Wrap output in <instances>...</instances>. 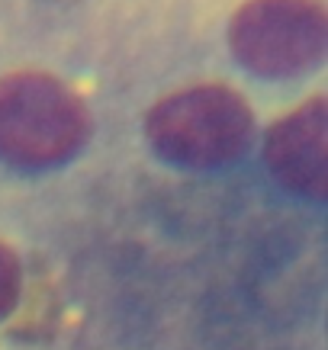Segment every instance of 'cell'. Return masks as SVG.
<instances>
[{
	"instance_id": "3",
	"label": "cell",
	"mask_w": 328,
	"mask_h": 350,
	"mask_svg": "<svg viewBox=\"0 0 328 350\" xmlns=\"http://www.w3.org/2000/svg\"><path fill=\"white\" fill-rule=\"evenodd\" d=\"M328 20L318 0H248L229 23V49L267 81H293L322 64Z\"/></svg>"
},
{
	"instance_id": "1",
	"label": "cell",
	"mask_w": 328,
	"mask_h": 350,
	"mask_svg": "<svg viewBox=\"0 0 328 350\" xmlns=\"http://www.w3.org/2000/svg\"><path fill=\"white\" fill-rule=\"evenodd\" d=\"M145 138L180 167H223L248 151L254 113L242 94L223 84H193L161 96L145 116Z\"/></svg>"
},
{
	"instance_id": "5",
	"label": "cell",
	"mask_w": 328,
	"mask_h": 350,
	"mask_svg": "<svg viewBox=\"0 0 328 350\" xmlns=\"http://www.w3.org/2000/svg\"><path fill=\"white\" fill-rule=\"evenodd\" d=\"M20 286H23V273H20V260L7 244L0 241V319L10 315L16 299H20Z\"/></svg>"
},
{
	"instance_id": "2",
	"label": "cell",
	"mask_w": 328,
	"mask_h": 350,
	"mask_svg": "<svg viewBox=\"0 0 328 350\" xmlns=\"http://www.w3.org/2000/svg\"><path fill=\"white\" fill-rule=\"evenodd\" d=\"M90 135L84 100L42 71L0 77V158L16 167H58Z\"/></svg>"
},
{
	"instance_id": "4",
	"label": "cell",
	"mask_w": 328,
	"mask_h": 350,
	"mask_svg": "<svg viewBox=\"0 0 328 350\" xmlns=\"http://www.w3.org/2000/svg\"><path fill=\"white\" fill-rule=\"evenodd\" d=\"M325 138L328 107L322 96H312L303 107L290 109L280 122H274L264 138V161L274 180L303 200H325Z\"/></svg>"
}]
</instances>
